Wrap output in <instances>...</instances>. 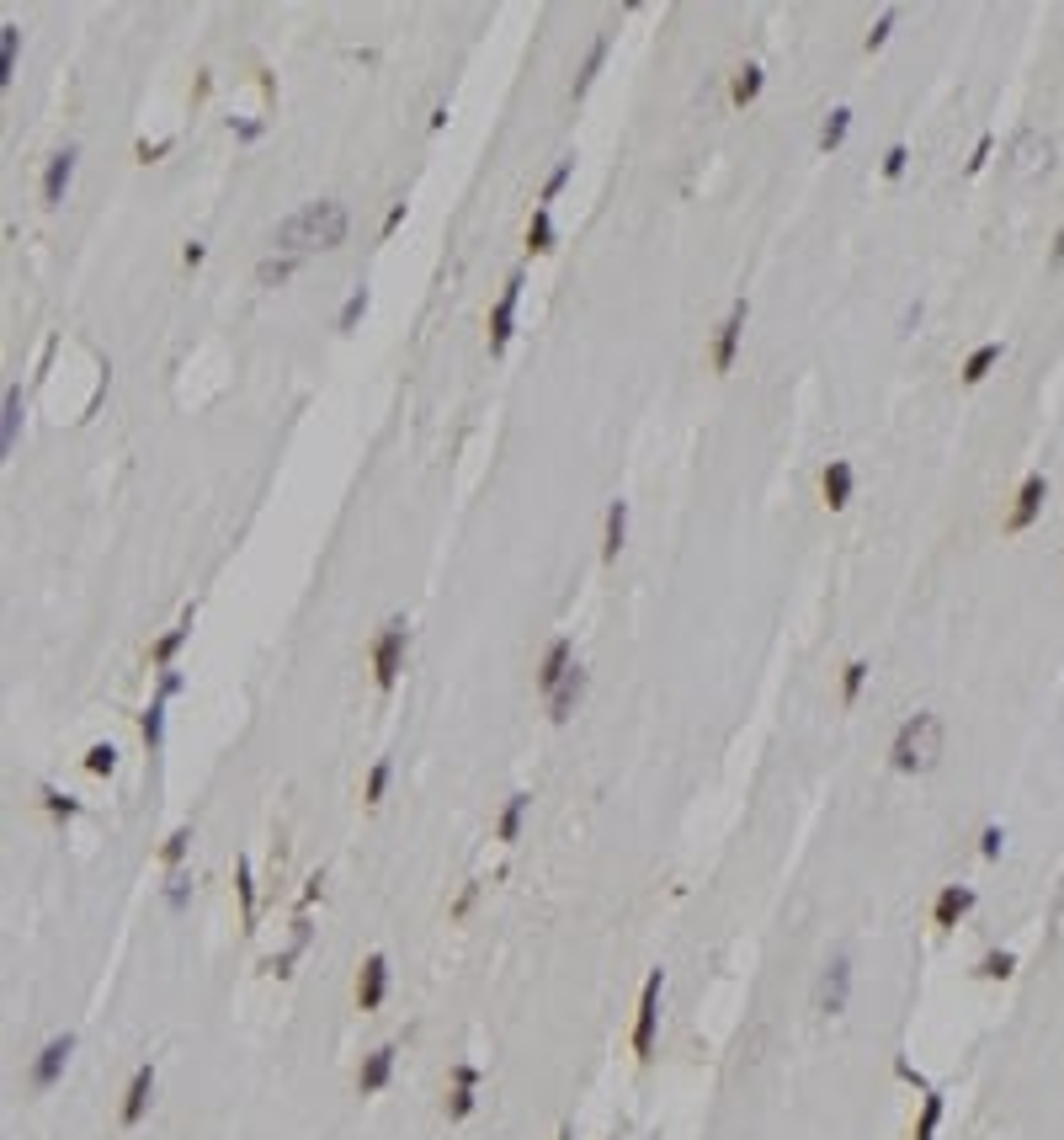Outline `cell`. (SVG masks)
I'll return each instance as SVG.
<instances>
[{
  "label": "cell",
  "mask_w": 1064,
  "mask_h": 1140,
  "mask_svg": "<svg viewBox=\"0 0 1064 1140\" xmlns=\"http://www.w3.org/2000/svg\"><path fill=\"white\" fill-rule=\"evenodd\" d=\"M346 224H351V219H346V208H341L336 198H315V203L293 208V214L277 224L272 246H277L282 256L325 251V246H341V240H346Z\"/></svg>",
  "instance_id": "cell-1"
},
{
  "label": "cell",
  "mask_w": 1064,
  "mask_h": 1140,
  "mask_svg": "<svg viewBox=\"0 0 1064 1140\" xmlns=\"http://www.w3.org/2000/svg\"><path fill=\"white\" fill-rule=\"evenodd\" d=\"M942 719L932 714V709H920V714H910L900 730H894V747H889V767L894 773H932V767L942 762Z\"/></svg>",
  "instance_id": "cell-2"
},
{
  "label": "cell",
  "mask_w": 1064,
  "mask_h": 1140,
  "mask_svg": "<svg viewBox=\"0 0 1064 1140\" xmlns=\"http://www.w3.org/2000/svg\"><path fill=\"white\" fill-rule=\"evenodd\" d=\"M405 640H410V623L405 618H389L373 640V683L378 688H394L399 683V666H405Z\"/></svg>",
  "instance_id": "cell-3"
},
{
  "label": "cell",
  "mask_w": 1064,
  "mask_h": 1140,
  "mask_svg": "<svg viewBox=\"0 0 1064 1140\" xmlns=\"http://www.w3.org/2000/svg\"><path fill=\"white\" fill-rule=\"evenodd\" d=\"M660 991H666V970H650L645 991H638V1018H633V1055L650 1061L655 1050V1029H660Z\"/></svg>",
  "instance_id": "cell-4"
},
{
  "label": "cell",
  "mask_w": 1064,
  "mask_h": 1140,
  "mask_svg": "<svg viewBox=\"0 0 1064 1140\" xmlns=\"http://www.w3.org/2000/svg\"><path fill=\"white\" fill-rule=\"evenodd\" d=\"M846 996H851V954H836V960L820 970V981H815V1013L820 1018L846 1013Z\"/></svg>",
  "instance_id": "cell-5"
},
{
  "label": "cell",
  "mask_w": 1064,
  "mask_h": 1140,
  "mask_svg": "<svg viewBox=\"0 0 1064 1140\" xmlns=\"http://www.w3.org/2000/svg\"><path fill=\"white\" fill-rule=\"evenodd\" d=\"M1054 166V139L1038 133V128H1016L1011 139V171L1016 176H1044Z\"/></svg>",
  "instance_id": "cell-6"
},
{
  "label": "cell",
  "mask_w": 1064,
  "mask_h": 1140,
  "mask_svg": "<svg viewBox=\"0 0 1064 1140\" xmlns=\"http://www.w3.org/2000/svg\"><path fill=\"white\" fill-rule=\"evenodd\" d=\"M1044 501H1049V480H1044V470H1032L1022 480V491H1016V506H1011V518H1006V533H1027L1038 523V511H1044Z\"/></svg>",
  "instance_id": "cell-7"
},
{
  "label": "cell",
  "mask_w": 1064,
  "mask_h": 1140,
  "mask_svg": "<svg viewBox=\"0 0 1064 1140\" xmlns=\"http://www.w3.org/2000/svg\"><path fill=\"white\" fill-rule=\"evenodd\" d=\"M69 1055H75V1034H54V1039L38 1050V1061H33V1087H38V1092H49V1087L64 1077Z\"/></svg>",
  "instance_id": "cell-8"
},
{
  "label": "cell",
  "mask_w": 1064,
  "mask_h": 1140,
  "mask_svg": "<svg viewBox=\"0 0 1064 1140\" xmlns=\"http://www.w3.org/2000/svg\"><path fill=\"white\" fill-rule=\"evenodd\" d=\"M516 298H522V272H511V277H506V288H501V305L490 310V352H506V341H511V325H516Z\"/></svg>",
  "instance_id": "cell-9"
},
{
  "label": "cell",
  "mask_w": 1064,
  "mask_h": 1140,
  "mask_svg": "<svg viewBox=\"0 0 1064 1140\" xmlns=\"http://www.w3.org/2000/svg\"><path fill=\"white\" fill-rule=\"evenodd\" d=\"M384 996H389V960L384 954H368L362 975H357V1008L373 1013V1008H384Z\"/></svg>",
  "instance_id": "cell-10"
},
{
  "label": "cell",
  "mask_w": 1064,
  "mask_h": 1140,
  "mask_svg": "<svg viewBox=\"0 0 1064 1140\" xmlns=\"http://www.w3.org/2000/svg\"><path fill=\"white\" fill-rule=\"evenodd\" d=\"M150 1098H155V1061H145V1066H138V1072H133V1082H128V1092H123V1114H117V1120H123V1130H133L138 1120H145Z\"/></svg>",
  "instance_id": "cell-11"
},
{
  "label": "cell",
  "mask_w": 1064,
  "mask_h": 1140,
  "mask_svg": "<svg viewBox=\"0 0 1064 1140\" xmlns=\"http://www.w3.org/2000/svg\"><path fill=\"white\" fill-rule=\"evenodd\" d=\"M480 1066H468V1061H458L453 1066V1092H447V1120H468L474 1114V1103H480Z\"/></svg>",
  "instance_id": "cell-12"
},
{
  "label": "cell",
  "mask_w": 1064,
  "mask_h": 1140,
  "mask_svg": "<svg viewBox=\"0 0 1064 1140\" xmlns=\"http://www.w3.org/2000/svg\"><path fill=\"white\" fill-rule=\"evenodd\" d=\"M745 315H750V305H745V298H735V305H729V315H724V325H719V341H714V368H719V374H724V368L735 363V352H740Z\"/></svg>",
  "instance_id": "cell-13"
},
{
  "label": "cell",
  "mask_w": 1064,
  "mask_h": 1140,
  "mask_svg": "<svg viewBox=\"0 0 1064 1140\" xmlns=\"http://www.w3.org/2000/svg\"><path fill=\"white\" fill-rule=\"evenodd\" d=\"M570 666H575V645L570 640H554L549 650H543V661H538V688H543V698H549L564 677H570Z\"/></svg>",
  "instance_id": "cell-14"
},
{
  "label": "cell",
  "mask_w": 1064,
  "mask_h": 1140,
  "mask_svg": "<svg viewBox=\"0 0 1064 1140\" xmlns=\"http://www.w3.org/2000/svg\"><path fill=\"white\" fill-rule=\"evenodd\" d=\"M580 698H585V666L575 661V666H570V677H564V683L549 693V719H554V725H564V719L580 709Z\"/></svg>",
  "instance_id": "cell-15"
},
{
  "label": "cell",
  "mask_w": 1064,
  "mask_h": 1140,
  "mask_svg": "<svg viewBox=\"0 0 1064 1140\" xmlns=\"http://www.w3.org/2000/svg\"><path fill=\"white\" fill-rule=\"evenodd\" d=\"M968 912H974V890H968V885H942V895L932 906V922L948 933V927H958Z\"/></svg>",
  "instance_id": "cell-16"
},
{
  "label": "cell",
  "mask_w": 1064,
  "mask_h": 1140,
  "mask_svg": "<svg viewBox=\"0 0 1064 1140\" xmlns=\"http://www.w3.org/2000/svg\"><path fill=\"white\" fill-rule=\"evenodd\" d=\"M192 623H198V608H186V613H181V623H176V630H165V635H160V640L150 645V661H155L160 671H171V661H176V650H181L186 640H192Z\"/></svg>",
  "instance_id": "cell-17"
},
{
  "label": "cell",
  "mask_w": 1064,
  "mask_h": 1140,
  "mask_svg": "<svg viewBox=\"0 0 1064 1140\" xmlns=\"http://www.w3.org/2000/svg\"><path fill=\"white\" fill-rule=\"evenodd\" d=\"M75 150H59L54 160H49V171H43V203H64V193H69V176H75Z\"/></svg>",
  "instance_id": "cell-18"
},
{
  "label": "cell",
  "mask_w": 1064,
  "mask_h": 1140,
  "mask_svg": "<svg viewBox=\"0 0 1064 1140\" xmlns=\"http://www.w3.org/2000/svg\"><path fill=\"white\" fill-rule=\"evenodd\" d=\"M389 1077H394V1044H378V1050L362 1061V1072H357V1092L389 1087Z\"/></svg>",
  "instance_id": "cell-19"
},
{
  "label": "cell",
  "mask_w": 1064,
  "mask_h": 1140,
  "mask_svg": "<svg viewBox=\"0 0 1064 1140\" xmlns=\"http://www.w3.org/2000/svg\"><path fill=\"white\" fill-rule=\"evenodd\" d=\"M851 485H857V475H851V464L846 458H831V470H825V480H820V491H825V506H846L851 501Z\"/></svg>",
  "instance_id": "cell-20"
},
{
  "label": "cell",
  "mask_w": 1064,
  "mask_h": 1140,
  "mask_svg": "<svg viewBox=\"0 0 1064 1140\" xmlns=\"http://www.w3.org/2000/svg\"><path fill=\"white\" fill-rule=\"evenodd\" d=\"M628 539V501H607V533H602V560H618Z\"/></svg>",
  "instance_id": "cell-21"
},
{
  "label": "cell",
  "mask_w": 1064,
  "mask_h": 1140,
  "mask_svg": "<svg viewBox=\"0 0 1064 1140\" xmlns=\"http://www.w3.org/2000/svg\"><path fill=\"white\" fill-rule=\"evenodd\" d=\"M16 432H21V384H11L6 405H0V453L16 448Z\"/></svg>",
  "instance_id": "cell-22"
},
{
  "label": "cell",
  "mask_w": 1064,
  "mask_h": 1140,
  "mask_svg": "<svg viewBox=\"0 0 1064 1140\" xmlns=\"http://www.w3.org/2000/svg\"><path fill=\"white\" fill-rule=\"evenodd\" d=\"M303 948H310V922L298 917V922H293V943L282 948V954H272V960H267V970H272V975H293V965L303 960Z\"/></svg>",
  "instance_id": "cell-23"
},
{
  "label": "cell",
  "mask_w": 1064,
  "mask_h": 1140,
  "mask_svg": "<svg viewBox=\"0 0 1064 1140\" xmlns=\"http://www.w3.org/2000/svg\"><path fill=\"white\" fill-rule=\"evenodd\" d=\"M234 895H240V917H245V927H256V879H250V858H234Z\"/></svg>",
  "instance_id": "cell-24"
},
{
  "label": "cell",
  "mask_w": 1064,
  "mask_h": 1140,
  "mask_svg": "<svg viewBox=\"0 0 1064 1140\" xmlns=\"http://www.w3.org/2000/svg\"><path fill=\"white\" fill-rule=\"evenodd\" d=\"M527 805H533V795H511V800H506V810H501V826H495V836H501V843H516V836H522V816H527Z\"/></svg>",
  "instance_id": "cell-25"
},
{
  "label": "cell",
  "mask_w": 1064,
  "mask_h": 1140,
  "mask_svg": "<svg viewBox=\"0 0 1064 1140\" xmlns=\"http://www.w3.org/2000/svg\"><path fill=\"white\" fill-rule=\"evenodd\" d=\"M996 363H1001V341H985V346H974V352H968V363H963V384H979V379H985Z\"/></svg>",
  "instance_id": "cell-26"
},
{
  "label": "cell",
  "mask_w": 1064,
  "mask_h": 1140,
  "mask_svg": "<svg viewBox=\"0 0 1064 1140\" xmlns=\"http://www.w3.org/2000/svg\"><path fill=\"white\" fill-rule=\"evenodd\" d=\"M607 49H612V33H597L591 38V49H585V64H580V75H575V97L597 80V69H602V59H607Z\"/></svg>",
  "instance_id": "cell-27"
},
{
  "label": "cell",
  "mask_w": 1064,
  "mask_h": 1140,
  "mask_svg": "<svg viewBox=\"0 0 1064 1140\" xmlns=\"http://www.w3.org/2000/svg\"><path fill=\"white\" fill-rule=\"evenodd\" d=\"M762 80H767V75H762V64H745L740 75L729 80V102H735V107L755 102V97H762Z\"/></svg>",
  "instance_id": "cell-28"
},
{
  "label": "cell",
  "mask_w": 1064,
  "mask_h": 1140,
  "mask_svg": "<svg viewBox=\"0 0 1064 1140\" xmlns=\"http://www.w3.org/2000/svg\"><path fill=\"white\" fill-rule=\"evenodd\" d=\"M293 267H298V256H282V251H272L262 267H256V283L262 288H277V283H288L293 277Z\"/></svg>",
  "instance_id": "cell-29"
},
{
  "label": "cell",
  "mask_w": 1064,
  "mask_h": 1140,
  "mask_svg": "<svg viewBox=\"0 0 1064 1140\" xmlns=\"http://www.w3.org/2000/svg\"><path fill=\"white\" fill-rule=\"evenodd\" d=\"M974 975H985V981H1011V975H1016V954L1011 948H990L985 960L974 965Z\"/></svg>",
  "instance_id": "cell-30"
},
{
  "label": "cell",
  "mask_w": 1064,
  "mask_h": 1140,
  "mask_svg": "<svg viewBox=\"0 0 1064 1140\" xmlns=\"http://www.w3.org/2000/svg\"><path fill=\"white\" fill-rule=\"evenodd\" d=\"M16 49H21V28L16 21H0V80L16 75Z\"/></svg>",
  "instance_id": "cell-31"
},
{
  "label": "cell",
  "mask_w": 1064,
  "mask_h": 1140,
  "mask_svg": "<svg viewBox=\"0 0 1064 1140\" xmlns=\"http://www.w3.org/2000/svg\"><path fill=\"white\" fill-rule=\"evenodd\" d=\"M527 251H533V256L554 251V219H549V208H543V203H538V214H533V224H527Z\"/></svg>",
  "instance_id": "cell-32"
},
{
  "label": "cell",
  "mask_w": 1064,
  "mask_h": 1140,
  "mask_svg": "<svg viewBox=\"0 0 1064 1140\" xmlns=\"http://www.w3.org/2000/svg\"><path fill=\"white\" fill-rule=\"evenodd\" d=\"M38 800H43V810H49V816H54V821H75V816H80V800H69V795H59V789H54V783H43V789H38Z\"/></svg>",
  "instance_id": "cell-33"
},
{
  "label": "cell",
  "mask_w": 1064,
  "mask_h": 1140,
  "mask_svg": "<svg viewBox=\"0 0 1064 1140\" xmlns=\"http://www.w3.org/2000/svg\"><path fill=\"white\" fill-rule=\"evenodd\" d=\"M138 730H145V747L160 752V741H165V698H155V704L138 714Z\"/></svg>",
  "instance_id": "cell-34"
},
{
  "label": "cell",
  "mask_w": 1064,
  "mask_h": 1140,
  "mask_svg": "<svg viewBox=\"0 0 1064 1140\" xmlns=\"http://www.w3.org/2000/svg\"><path fill=\"white\" fill-rule=\"evenodd\" d=\"M186 848H192V826H176L171 836H165V848H160V864L176 874V869H181V858H186Z\"/></svg>",
  "instance_id": "cell-35"
},
{
  "label": "cell",
  "mask_w": 1064,
  "mask_h": 1140,
  "mask_svg": "<svg viewBox=\"0 0 1064 1140\" xmlns=\"http://www.w3.org/2000/svg\"><path fill=\"white\" fill-rule=\"evenodd\" d=\"M846 128H851V107H836L831 118L820 123V150H841V139H846Z\"/></svg>",
  "instance_id": "cell-36"
},
{
  "label": "cell",
  "mask_w": 1064,
  "mask_h": 1140,
  "mask_svg": "<svg viewBox=\"0 0 1064 1140\" xmlns=\"http://www.w3.org/2000/svg\"><path fill=\"white\" fill-rule=\"evenodd\" d=\"M942 1125V1092L927 1087V1103H920V1120H915V1140H932Z\"/></svg>",
  "instance_id": "cell-37"
},
{
  "label": "cell",
  "mask_w": 1064,
  "mask_h": 1140,
  "mask_svg": "<svg viewBox=\"0 0 1064 1140\" xmlns=\"http://www.w3.org/2000/svg\"><path fill=\"white\" fill-rule=\"evenodd\" d=\"M86 773H97V778L117 773V747H112V741H97V747L86 752Z\"/></svg>",
  "instance_id": "cell-38"
},
{
  "label": "cell",
  "mask_w": 1064,
  "mask_h": 1140,
  "mask_svg": "<svg viewBox=\"0 0 1064 1140\" xmlns=\"http://www.w3.org/2000/svg\"><path fill=\"white\" fill-rule=\"evenodd\" d=\"M862 683H867V661H846V671H841V704H857Z\"/></svg>",
  "instance_id": "cell-39"
},
{
  "label": "cell",
  "mask_w": 1064,
  "mask_h": 1140,
  "mask_svg": "<svg viewBox=\"0 0 1064 1140\" xmlns=\"http://www.w3.org/2000/svg\"><path fill=\"white\" fill-rule=\"evenodd\" d=\"M570 171H575V155H564L559 166L549 171V181H543V208H549V203L559 198V187H564V181H570Z\"/></svg>",
  "instance_id": "cell-40"
},
{
  "label": "cell",
  "mask_w": 1064,
  "mask_h": 1140,
  "mask_svg": "<svg viewBox=\"0 0 1064 1140\" xmlns=\"http://www.w3.org/2000/svg\"><path fill=\"white\" fill-rule=\"evenodd\" d=\"M389 773H394L389 762H373V773H368V789H362V800H368V805H378V800L389 795Z\"/></svg>",
  "instance_id": "cell-41"
},
{
  "label": "cell",
  "mask_w": 1064,
  "mask_h": 1140,
  "mask_svg": "<svg viewBox=\"0 0 1064 1140\" xmlns=\"http://www.w3.org/2000/svg\"><path fill=\"white\" fill-rule=\"evenodd\" d=\"M362 315H368V288H351V298L341 305V331H351Z\"/></svg>",
  "instance_id": "cell-42"
},
{
  "label": "cell",
  "mask_w": 1064,
  "mask_h": 1140,
  "mask_svg": "<svg viewBox=\"0 0 1064 1140\" xmlns=\"http://www.w3.org/2000/svg\"><path fill=\"white\" fill-rule=\"evenodd\" d=\"M186 895H192V879H186V874H171V885H165V906H171V912H181Z\"/></svg>",
  "instance_id": "cell-43"
},
{
  "label": "cell",
  "mask_w": 1064,
  "mask_h": 1140,
  "mask_svg": "<svg viewBox=\"0 0 1064 1140\" xmlns=\"http://www.w3.org/2000/svg\"><path fill=\"white\" fill-rule=\"evenodd\" d=\"M889 33H894V6H889L879 21H873V33H867V54H873V49H884V38H889Z\"/></svg>",
  "instance_id": "cell-44"
},
{
  "label": "cell",
  "mask_w": 1064,
  "mask_h": 1140,
  "mask_svg": "<svg viewBox=\"0 0 1064 1140\" xmlns=\"http://www.w3.org/2000/svg\"><path fill=\"white\" fill-rule=\"evenodd\" d=\"M1001 848H1006V831H1001V826H985L979 853H985V858H1001Z\"/></svg>",
  "instance_id": "cell-45"
},
{
  "label": "cell",
  "mask_w": 1064,
  "mask_h": 1140,
  "mask_svg": "<svg viewBox=\"0 0 1064 1140\" xmlns=\"http://www.w3.org/2000/svg\"><path fill=\"white\" fill-rule=\"evenodd\" d=\"M905 160H910L905 145H889V155H884V176H900V171H905Z\"/></svg>",
  "instance_id": "cell-46"
},
{
  "label": "cell",
  "mask_w": 1064,
  "mask_h": 1140,
  "mask_svg": "<svg viewBox=\"0 0 1064 1140\" xmlns=\"http://www.w3.org/2000/svg\"><path fill=\"white\" fill-rule=\"evenodd\" d=\"M181 688H186V677H181V671H160V693H155V698H176Z\"/></svg>",
  "instance_id": "cell-47"
},
{
  "label": "cell",
  "mask_w": 1064,
  "mask_h": 1140,
  "mask_svg": "<svg viewBox=\"0 0 1064 1140\" xmlns=\"http://www.w3.org/2000/svg\"><path fill=\"white\" fill-rule=\"evenodd\" d=\"M894 1072H900V1077H905V1082H915V1087H920V1092H927V1077H920V1072H915V1066H910V1061H905V1055H900V1061H894Z\"/></svg>",
  "instance_id": "cell-48"
},
{
  "label": "cell",
  "mask_w": 1064,
  "mask_h": 1140,
  "mask_svg": "<svg viewBox=\"0 0 1064 1140\" xmlns=\"http://www.w3.org/2000/svg\"><path fill=\"white\" fill-rule=\"evenodd\" d=\"M985 160H990V133L974 145V155H968V171H985Z\"/></svg>",
  "instance_id": "cell-49"
},
{
  "label": "cell",
  "mask_w": 1064,
  "mask_h": 1140,
  "mask_svg": "<svg viewBox=\"0 0 1064 1140\" xmlns=\"http://www.w3.org/2000/svg\"><path fill=\"white\" fill-rule=\"evenodd\" d=\"M474 895H480V885H463V895L453 901V917H463V912H468V906H474Z\"/></svg>",
  "instance_id": "cell-50"
},
{
  "label": "cell",
  "mask_w": 1064,
  "mask_h": 1140,
  "mask_svg": "<svg viewBox=\"0 0 1064 1140\" xmlns=\"http://www.w3.org/2000/svg\"><path fill=\"white\" fill-rule=\"evenodd\" d=\"M399 224H405V203H394V208H389V219H384V235H394Z\"/></svg>",
  "instance_id": "cell-51"
},
{
  "label": "cell",
  "mask_w": 1064,
  "mask_h": 1140,
  "mask_svg": "<svg viewBox=\"0 0 1064 1140\" xmlns=\"http://www.w3.org/2000/svg\"><path fill=\"white\" fill-rule=\"evenodd\" d=\"M234 133H240V139H245V145H250V139H262V123H250V118H240V123H234Z\"/></svg>",
  "instance_id": "cell-52"
},
{
  "label": "cell",
  "mask_w": 1064,
  "mask_h": 1140,
  "mask_svg": "<svg viewBox=\"0 0 1064 1140\" xmlns=\"http://www.w3.org/2000/svg\"><path fill=\"white\" fill-rule=\"evenodd\" d=\"M1054 933H1064V874H1059V901H1054Z\"/></svg>",
  "instance_id": "cell-53"
},
{
  "label": "cell",
  "mask_w": 1064,
  "mask_h": 1140,
  "mask_svg": "<svg viewBox=\"0 0 1064 1140\" xmlns=\"http://www.w3.org/2000/svg\"><path fill=\"white\" fill-rule=\"evenodd\" d=\"M181 256H186V267H198V262H203V256H208V246H203V240H192V246H186Z\"/></svg>",
  "instance_id": "cell-54"
},
{
  "label": "cell",
  "mask_w": 1064,
  "mask_h": 1140,
  "mask_svg": "<svg viewBox=\"0 0 1064 1140\" xmlns=\"http://www.w3.org/2000/svg\"><path fill=\"white\" fill-rule=\"evenodd\" d=\"M1054 262H1064V224H1059V235H1054Z\"/></svg>",
  "instance_id": "cell-55"
},
{
  "label": "cell",
  "mask_w": 1064,
  "mask_h": 1140,
  "mask_svg": "<svg viewBox=\"0 0 1064 1140\" xmlns=\"http://www.w3.org/2000/svg\"><path fill=\"white\" fill-rule=\"evenodd\" d=\"M559 1140H570V1135H559Z\"/></svg>",
  "instance_id": "cell-56"
}]
</instances>
